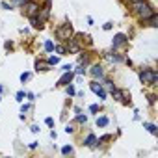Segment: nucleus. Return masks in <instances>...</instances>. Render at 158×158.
<instances>
[{"label": "nucleus", "instance_id": "f257e3e1", "mask_svg": "<svg viewBox=\"0 0 158 158\" xmlns=\"http://www.w3.org/2000/svg\"><path fill=\"white\" fill-rule=\"evenodd\" d=\"M132 9L136 11L138 15H140L141 21H149V19L153 17V15L156 13L155 9H153V6L147 2V0H140V2H132Z\"/></svg>", "mask_w": 158, "mask_h": 158}, {"label": "nucleus", "instance_id": "f03ea898", "mask_svg": "<svg viewBox=\"0 0 158 158\" xmlns=\"http://www.w3.org/2000/svg\"><path fill=\"white\" fill-rule=\"evenodd\" d=\"M140 80H141V84L156 86L158 74H156V71H155V69H141V71H140Z\"/></svg>", "mask_w": 158, "mask_h": 158}, {"label": "nucleus", "instance_id": "7ed1b4c3", "mask_svg": "<svg viewBox=\"0 0 158 158\" xmlns=\"http://www.w3.org/2000/svg\"><path fill=\"white\" fill-rule=\"evenodd\" d=\"M73 24L71 22H65V24H61L60 28H56V37L60 39V41H67V39L73 37Z\"/></svg>", "mask_w": 158, "mask_h": 158}, {"label": "nucleus", "instance_id": "20e7f679", "mask_svg": "<svg viewBox=\"0 0 158 158\" xmlns=\"http://www.w3.org/2000/svg\"><path fill=\"white\" fill-rule=\"evenodd\" d=\"M22 7H24V13L28 15V17H32V15H37V13H39V6L34 2V0H26V4H24Z\"/></svg>", "mask_w": 158, "mask_h": 158}, {"label": "nucleus", "instance_id": "39448f33", "mask_svg": "<svg viewBox=\"0 0 158 158\" xmlns=\"http://www.w3.org/2000/svg\"><path fill=\"white\" fill-rule=\"evenodd\" d=\"M126 43H128V37H126L125 34H117L115 37H113V41H112V47L113 49H119V47H125Z\"/></svg>", "mask_w": 158, "mask_h": 158}, {"label": "nucleus", "instance_id": "423d86ee", "mask_svg": "<svg viewBox=\"0 0 158 158\" xmlns=\"http://www.w3.org/2000/svg\"><path fill=\"white\" fill-rule=\"evenodd\" d=\"M91 91H93L95 95H99V99H102V101L106 99V91L102 89V84H99L97 80H93V82H91Z\"/></svg>", "mask_w": 158, "mask_h": 158}, {"label": "nucleus", "instance_id": "0eeeda50", "mask_svg": "<svg viewBox=\"0 0 158 158\" xmlns=\"http://www.w3.org/2000/svg\"><path fill=\"white\" fill-rule=\"evenodd\" d=\"M73 76H74L73 71H65V73H63V76L60 78V80H58V84H56V86H67V84H71Z\"/></svg>", "mask_w": 158, "mask_h": 158}, {"label": "nucleus", "instance_id": "6e6552de", "mask_svg": "<svg viewBox=\"0 0 158 158\" xmlns=\"http://www.w3.org/2000/svg\"><path fill=\"white\" fill-rule=\"evenodd\" d=\"M91 76L93 78H102L104 76V69H102V65H91Z\"/></svg>", "mask_w": 158, "mask_h": 158}, {"label": "nucleus", "instance_id": "1a4fd4ad", "mask_svg": "<svg viewBox=\"0 0 158 158\" xmlns=\"http://www.w3.org/2000/svg\"><path fill=\"white\" fill-rule=\"evenodd\" d=\"M30 24H32V28H35V30H41L43 28V21L37 17V15H32V17H30Z\"/></svg>", "mask_w": 158, "mask_h": 158}, {"label": "nucleus", "instance_id": "9d476101", "mask_svg": "<svg viewBox=\"0 0 158 158\" xmlns=\"http://www.w3.org/2000/svg\"><path fill=\"white\" fill-rule=\"evenodd\" d=\"M97 143H99V140H97V136L95 134H88V138H86V141H84V145H88V147H97Z\"/></svg>", "mask_w": 158, "mask_h": 158}, {"label": "nucleus", "instance_id": "9b49d317", "mask_svg": "<svg viewBox=\"0 0 158 158\" xmlns=\"http://www.w3.org/2000/svg\"><path fill=\"white\" fill-rule=\"evenodd\" d=\"M35 71H43V73H45V71H50V65H49V61H35Z\"/></svg>", "mask_w": 158, "mask_h": 158}, {"label": "nucleus", "instance_id": "f8f14e48", "mask_svg": "<svg viewBox=\"0 0 158 158\" xmlns=\"http://www.w3.org/2000/svg\"><path fill=\"white\" fill-rule=\"evenodd\" d=\"M110 93L113 95V99H115V101H123V99H125V95H123V91H121V89H117L115 86H113V88L110 89Z\"/></svg>", "mask_w": 158, "mask_h": 158}, {"label": "nucleus", "instance_id": "ddd939ff", "mask_svg": "<svg viewBox=\"0 0 158 158\" xmlns=\"http://www.w3.org/2000/svg\"><path fill=\"white\" fill-rule=\"evenodd\" d=\"M108 123H110V121H108V117H106V115H101L97 119V126H106Z\"/></svg>", "mask_w": 158, "mask_h": 158}, {"label": "nucleus", "instance_id": "4468645a", "mask_svg": "<svg viewBox=\"0 0 158 158\" xmlns=\"http://www.w3.org/2000/svg\"><path fill=\"white\" fill-rule=\"evenodd\" d=\"M54 50H56L60 56H63V54H67V49L65 47H61V45H58V47H54Z\"/></svg>", "mask_w": 158, "mask_h": 158}, {"label": "nucleus", "instance_id": "2eb2a0df", "mask_svg": "<svg viewBox=\"0 0 158 158\" xmlns=\"http://www.w3.org/2000/svg\"><path fill=\"white\" fill-rule=\"evenodd\" d=\"M145 128H147L151 134H156V132H158V130H156V125H151V123H145Z\"/></svg>", "mask_w": 158, "mask_h": 158}, {"label": "nucleus", "instance_id": "dca6fc26", "mask_svg": "<svg viewBox=\"0 0 158 158\" xmlns=\"http://www.w3.org/2000/svg\"><path fill=\"white\" fill-rule=\"evenodd\" d=\"M45 50H47V52H52V50H54V43L52 41H47L45 43Z\"/></svg>", "mask_w": 158, "mask_h": 158}, {"label": "nucleus", "instance_id": "f3484780", "mask_svg": "<svg viewBox=\"0 0 158 158\" xmlns=\"http://www.w3.org/2000/svg\"><path fill=\"white\" fill-rule=\"evenodd\" d=\"M61 153L63 155H73V147H71V145H65V147L61 149Z\"/></svg>", "mask_w": 158, "mask_h": 158}, {"label": "nucleus", "instance_id": "a211bd4d", "mask_svg": "<svg viewBox=\"0 0 158 158\" xmlns=\"http://www.w3.org/2000/svg\"><path fill=\"white\" fill-rule=\"evenodd\" d=\"M58 61H60V58H58V56H50L49 58V65H56Z\"/></svg>", "mask_w": 158, "mask_h": 158}, {"label": "nucleus", "instance_id": "6ab92c4d", "mask_svg": "<svg viewBox=\"0 0 158 158\" xmlns=\"http://www.w3.org/2000/svg\"><path fill=\"white\" fill-rule=\"evenodd\" d=\"M65 88H67V95H74V93H76V89H74V88H73L71 84H67Z\"/></svg>", "mask_w": 158, "mask_h": 158}, {"label": "nucleus", "instance_id": "aec40b11", "mask_svg": "<svg viewBox=\"0 0 158 158\" xmlns=\"http://www.w3.org/2000/svg\"><path fill=\"white\" fill-rule=\"evenodd\" d=\"M24 97H26V93H24V91H19V93H17V101H19V102L24 101Z\"/></svg>", "mask_w": 158, "mask_h": 158}, {"label": "nucleus", "instance_id": "412c9836", "mask_svg": "<svg viewBox=\"0 0 158 158\" xmlns=\"http://www.w3.org/2000/svg\"><path fill=\"white\" fill-rule=\"evenodd\" d=\"M147 99H149V102H151V104H155V102H156V95H147Z\"/></svg>", "mask_w": 158, "mask_h": 158}, {"label": "nucleus", "instance_id": "4be33fe9", "mask_svg": "<svg viewBox=\"0 0 158 158\" xmlns=\"http://www.w3.org/2000/svg\"><path fill=\"white\" fill-rule=\"evenodd\" d=\"M28 78H30V73H22L21 74V82H26Z\"/></svg>", "mask_w": 158, "mask_h": 158}, {"label": "nucleus", "instance_id": "5701e85b", "mask_svg": "<svg viewBox=\"0 0 158 158\" xmlns=\"http://www.w3.org/2000/svg\"><path fill=\"white\" fill-rule=\"evenodd\" d=\"M76 121H78V123H86V121H88V117H86V115H78Z\"/></svg>", "mask_w": 158, "mask_h": 158}, {"label": "nucleus", "instance_id": "b1692460", "mask_svg": "<svg viewBox=\"0 0 158 158\" xmlns=\"http://www.w3.org/2000/svg\"><path fill=\"white\" fill-rule=\"evenodd\" d=\"M45 123L49 125V126H54V119H52V117H47V119H45Z\"/></svg>", "mask_w": 158, "mask_h": 158}, {"label": "nucleus", "instance_id": "393cba45", "mask_svg": "<svg viewBox=\"0 0 158 158\" xmlns=\"http://www.w3.org/2000/svg\"><path fill=\"white\" fill-rule=\"evenodd\" d=\"M13 4H15V6H24L26 0H13Z\"/></svg>", "mask_w": 158, "mask_h": 158}, {"label": "nucleus", "instance_id": "a878e982", "mask_svg": "<svg viewBox=\"0 0 158 158\" xmlns=\"http://www.w3.org/2000/svg\"><path fill=\"white\" fill-rule=\"evenodd\" d=\"M89 110H91L93 113H97V112H99V106H97V104H91V106H89Z\"/></svg>", "mask_w": 158, "mask_h": 158}, {"label": "nucleus", "instance_id": "bb28decb", "mask_svg": "<svg viewBox=\"0 0 158 158\" xmlns=\"http://www.w3.org/2000/svg\"><path fill=\"white\" fill-rule=\"evenodd\" d=\"M2 7H4V9H11L13 6H11V4H7V2H2Z\"/></svg>", "mask_w": 158, "mask_h": 158}, {"label": "nucleus", "instance_id": "cd10ccee", "mask_svg": "<svg viewBox=\"0 0 158 158\" xmlns=\"http://www.w3.org/2000/svg\"><path fill=\"white\" fill-rule=\"evenodd\" d=\"M65 132H67V134H71V132H74V128H73V126H71V125H67V128H65Z\"/></svg>", "mask_w": 158, "mask_h": 158}, {"label": "nucleus", "instance_id": "c85d7f7f", "mask_svg": "<svg viewBox=\"0 0 158 158\" xmlns=\"http://www.w3.org/2000/svg\"><path fill=\"white\" fill-rule=\"evenodd\" d=\"M71 69H73L71 65H63V67H61V71H63V73H65V71H71Z\"/></svg>", "mask_w": 158, "mask_h": 158}, {"label": "nucleus", "instance_id": "c756f323", "mask_svg": "<svg viewBox=\"0 0 158 158\" xmlns=\"http://www.w3.org/2000/svg\"><path fill=\"white\" fill-rule=\"evenodd\" d=\"M104 30H112V22H106V24H104Z\"/></svg>", "mask_w": 158, "mask_h": 158}, {"label": "nucleus", "instance_id": "7c9ffc66", "mask_svg": "<svg viewBox=\"0 0 158 158\" xmlns=\"http://www.w3.org/2000/svg\"><path fill=\"white\" fill-rule=\"evenodd\" d=\"M28 110H30V104H24V106H22V113L28 112Z\"/></svg>", "mask_w": 158, "mask_h": 158}, {"label": "nucleus", "instance_id": "2f4dec72", "mask_svg": "<svg viewBox=\"0 0 158 158\" xmlns=\"http://www.w3.org/2000/svg\"><path fill=\"white\" fill-rule=\"evenodd\" d=\"M132 2H140V0H132Z\"/></svg>", "mask_w": 158, "mask_h": 158}, {"label": "nucleus", "instance_id": "473e14b6", "mask_svg": "<svg viewBox=\"0 0 158 158\" xmlns=\"http://www.w3.org/2000/svg\"><path fill=\"white\" fill-rule=\"evenodd\" d=\"M0 101H2V99H0Z\"/></svg>", "mask_w": 158, "mask_h": 158}]
</instances>
